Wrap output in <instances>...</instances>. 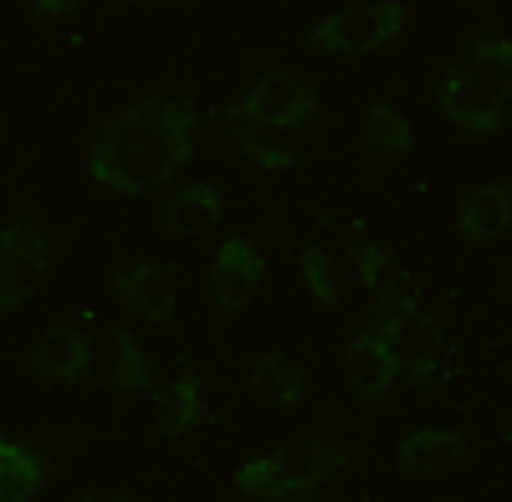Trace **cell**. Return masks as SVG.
Returning a JSON list of instances; mask_svg holds the SVG:
<instances>
[{"instance_id": "7", "label": "cell", "mask_w": 512, "mask_h": 502, "mask_svg": "<svg viewBox=\"0 0 512 502\" xmlns=\"http://www.w3.org/2000/svg\"><path fill=\"white\" fill-rule=\"evenodd\" d=\"M113 298L123 303V313H134L144 323H175V308H180V272L169 262H118L113 267Z\"/></svg>"}, {"instance_id": "15", "label": "cell", "mask_w": 512, "mask_h": 502, "mask_svg": "<svg viewBox=\"0 0 512 502\" xmlns=\"http://www.w3.org/2000/svg\"><path fill=\"white\" fill-rule=\"evenodd\" d=\"M205 415V400H200V374L195 369H180L169 385L154 390V441H180L200 426Z\"/></svg>"}, {"instance_id": "22", "label": "cell", "mask_w": 512, "mask_h": 502, "mask_svg": "<svg viewBox=\"0 0 512 502\" xmlns=\"http://www.w3.org/2000/svg\"><path fill=\"white\" fill-rule=\"evenodd\" d=\"M236 149L262 170H297V159H303L292 134H267V129H236Z\"/></svg>"}, {"instance_id": "26", "label": "cell", "mask_w": 512, "mask_h": 502, "mask_svg": "<svg viewBox=\"0 0 512 502\" xmlns=\"http://www.w3.org/2000/svg\"><path fill=\"white\" fill-rule=\"evenodd\" d=\"M154 6H164V11H190V6H200V0H154Z\"/></svg>"}, {"instance_id": "12", "label": "cell", "mask_w": 512, "mask_h": 502, "mask_svg": "<svg viewBox=\"0 0 512 502\" xmlns=\"http://www.w3.org/2000/svg\"><path fill=\"white\" fill-rule=\"evenodd\" d=\"M344 374H349V390L369 405H384L390 390L400 385V364L374 328H354L344 339Z\"/></svg>"}, {"instance_id": "14", "label": "cell", "mask_w": 512, "mask_h": 502, "mask_svg": "<svg viewBox=\"0 0 512 502\" xmlns=\"http://www.w3.org/2000/svg\"><path fill=\"white\" fill-rule=\"evenodd\" d=\"M226 216V200L216 185H205V180H190L180 190H169L164 205H159V231L169 236H180V241H200L205 231H216Z\"/></svg>"}, {"instance_id": "10", "label": "cell", "mask_w": 512, "mask_h": 502, "mask_svg": "<svg viewBox=\"0 0 512 502\" xmlns=\"http://www.w3.org/2000/svg\"><path fill=\"white\" fill-rule=\"evenodd\" d=\"M31 374L47 385H88V364H93V333L77 323H52L41 328V339L26 354Z\"/></svg>"}, {"instance_id": "8", "label": "cell", "mask_w": 512, "mask_h": 502, "mask_svg": "<svg viewBox=\"0 0 512 502\" xmlns=\"http://www.w3.org/2000/svg\"><path fill=\"white\" fill-rule=\"evenodd\" d=\"M436 103H441V113L456 123V129H466V134H502L507 129V98L492 93L482 77H472V72L456 67V62H446L436 72Z\"/></svg>"}, {"instance_id": "23", "label": "cell", "mask_w": 512, "mask_h": 502, "mask_svg": "<svg viewBox=\"0 0 512 502\" xmlns=\"http://www.w3.org/2000/svg\"><path fill=\"white\" fill-rule=\"evenodd\" d=\"M236 487H241L246 497L272 502V497H277V456L267 451V456H251L246 467H236Z\"/></svg>"}, {"instance_id": "6", "label": "cell", "mask_w": 512, "mask_h": 502, "mask_svg": "<svg viewBox=\"0 0 512 502\" xmlns=\"http://www.w3.org/2000/svg\"><path fill=\"white\" fill-rule=\"evenodd\" d=\"M267 287V257L256 251L251 236L221 241V251L205 267V298L216 308V318H236L251 308V298Z\"/></svg>"}, {"instance_id": "1", "label": "cell", "mask_w": 512, "mask_h": 502, "mask_svg": "<svg viewBox=\"0 0 512 502\" xmlns=\"http://www.w3.org/2000/svg\"><path fill=\"white\" fill-rule=\"evenodd\" d=\"M200 113L190 93H149L108 113L88 139V175L118 195H149L195 159Z\"/></svg>"}, {"instance_id": "2", "label": "cell", "mask_w": 512, "mask_h": 502, "mask_svg": "<svg viewBox=\"0 0 512 502\" xmlns=\"http://www.w3.org/2000/svg\"><path fill=\"white\" fill-rule=\"evenodd\" d=\"M236 129H267V134H308L323 118V103L308 77L297 72H262L231 108Z\"/></svg>"}, {"instance_id": "21", "label": "cell", "mask_w": 512, "mask_h": 502, "mask_svg": "<svg viewBox=\"0 0 512 502\" xmlns=\"http://www.w3.org/2000/svg\"><path fill=\"white\" fill-rule=\"evenodd\" d=\"M466 72L482 77L492 93L507 98V82H512V47L502 36H472L466 41Z\"/></svg>"}, {"instance_id": "16", "label": "cell", "mask_w": 512, "mask_h": 502, "mask_svg": "<svg viewBox=\"0 0 512 502\" xmlns=\"http://www.w3.org/2000/svg\"><path fill=\"white\" fill-rule=\"evenodd\" d=\"M246 390L262 400V405H282V410H292V405H303V400H308L313 380H308V369L297 364V359L267 349V354H256V359H251V369H246Z\"/></svg>"}, {"instance_id": "17", "label": "cell", "mask_w": 512, "mask_h": 502, "mask_svg": "<svg viewBox=\"0 0 512 502\" xmlns=\"http://www.w3.org/2000/svg\"><path fill=\"white\" fill-rule=\"evenodd\" d=\"M47 477H52L47 456L0 436V502H31L41 487H47Z\"/></svg>"}, {"instance_id": "11", "label": "cell", "mask_w": 512, "mask_h": 502, "mask_svg": "<svg viewBox=\"0 0 512 502\" xmlns=\"http://www.w3.org/2000/svg\"><path fill=\"white\" fill-rule=\"evenodd\" d=\"M466 456H472V436H466V431L420 426V431H410V436L395 446V472L410 477V482H431V477L456 472Z\"/></svg>"}, {"instance_id": "24", "label": "cell", "mask_w": 512, "mask_h": 502, "mask_svg": "<svg viewBox=\"0 0 512 502\" xmlns=\"http://www.w3.org/2000/svg\"><path fill=\"white\" fill-rule=\"evenodd\" d=\"M31 6H36L41 16H72V11L82 6V0H31Z\"/></svg>"}, {"instance_id": "27", "label": "cell", "mask_w": 512, "mask_h": 502, "mask_svg": "<svg viewBox=\"0 0 512 502\" xmlns=\"http://www.w3.org/2000/svg\"><path fill=\"white\" fill-rule=\"evenodd\" d=\"M123 6H139V0H123Z\"/></svg>"}, {"instance_id": "3", "label": "cell", "mask_w": 512, "mask_h": 502, "mask_svg": "<svg viewBox=\"0 0 512 502\" xmlns=\"http://www.w3.org/2000/svg\"><path fill=\"white\" fill-rule=\"evenodd\" d=\"M52 267H57V241L41 226L36 211L0 226V318L16 313L21 303H31L47 287Z\"/></svg>"}, {"instance_id": "13", "label": "cell", "mask_w": 512, "mask_h": 502, "mask_svg": "<svg viewBox=\"0 0 512 502\" xmlns=\"http://www.w3.org/2000/svg\"><path fill=\"white\" fill-rule=\"evenodd\" d=\"M451 221H456V236H461L466 246H492V241H502L507 226H512V190H507V180H487V185H477V190H466V195L456 200Z\"/></svg>"}, {"instance_id": "18", "label": "cell", "mask_w": 512, "mask_h": 502, "mask_svg": "<svg viewBox=\"0 0 512 502\" xmlns=\"http://www.w3.org/2000/svg\"><path fill=\"white\" fill-rule=\"evenodd\" d=\"M359 139H364V154H369V159H400V154H410V144H415L410 118H405L395 103H369Z\"/></svg>"}, {"instance_id": "4", "label": "cell", "mask_w": 512, "mask_h": 502, "mask_svg": "<svg viewBox=\"0 0 512 502\" xmlns=\"http://www.w3.org/2000/svg\"><path fill=\"white\" fill-rule=\"evenodd\" d=\"M272 456H277V497L272 502H308L313 492L333 487V477L349 467L354 451L344 441H333L328 431H303V436L282 441Z\"/></svg>"}, {"instance_id": "19", "label": "cell", "mask_w": 512, "mask_h": 502, "mask_svg": "<svg viewBox=\"0 0 512 502\" xmlns=\"http://www.w3.org/2000/svg\"><path fill=\"white\" fill-rule=\"evenodd\" d=\"M349 251H354V267H359L364 287L374 292V303H405V298H410V292H405V277L395 272V262L384 257L379 246H369V241H349Z\"/></svg>"}, {"instance_id": "25", "label": "cell", "mask_w": 512, "mask_h": 502, "mask_svg": "<svg viewBox=\"0 0 512 502\" xmlns=\"http://www.w3.org/2000/svg\"><path fill=\"white\" fill-rule=\"evenodd\" d=\"M77 502H139V497H128V492H113V487H98V492H82Z\"/></svg>"}, {"instance_id": "9", "label": "cell", "mask_w": 512, "mask_h": 502, "mask_svg": "<svg viewBox=\"0 0 512 502\" xmlns=\"http://www.w3.org/2000/svg\"><path fill=\"white\" fill-rule=\"evenodd\" d=\"M88 385L93 390H113V395H139L154 385V359L139 344V333L113 328L103 344H93V364H88Z\"/></svg>"}, {"instance_id": "20", "label": "cell", "mask_w": 512, "mask_h": 502, "mask_svg": "<svg viewBox=\"0 0 512 502\" xmlns=\"http://www.w3.org/2000/svg\"><path fill=\"white\" fill-rule=\"evenodd\" d=\"M297 272H303L308 292H313L323 308H344V277H338L333 257H328L318 241H303V246H297Z\"/></svg>"}, {"instance_id": "5", "label": "cell", "mask_w": 512, "mask_h": 502, "mask_svg": "<svg viewBox=\"0 0 512 502\" xmlns=\"http://www.w3.org/2000/svg\"><path fill=\"white\" fill-rule=\"evenodd\" d=\"M410 11L400 0H374V6H349V11H333L323 16L318 26H308V47L313 52H344V57H359V52H379L405 31Z\"/></svg>"}]
</instances>
